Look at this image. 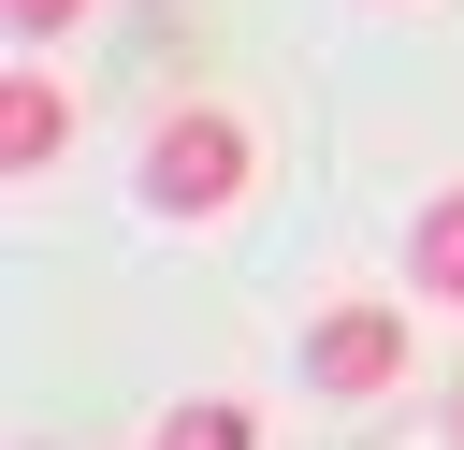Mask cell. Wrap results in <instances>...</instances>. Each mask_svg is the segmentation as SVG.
<instances>
[{"instance_id": "1", "label": "cell", "mask_w": 464, "mask_h": 450, "mask_svg": "<svg viewBox=\"0 0 464 450\" xmlns=\"http://www.w3.org/2000/svg\"><path fill=\"white\" fill-rule=\"evenodd\" d=\"M246 174H261V145H246L232 102H174V116L145 131V203H160V218H232Z\"/></svg>"}, {"instance_id": "2", "label": "cell", "mask_w": 464, "mask_h": 450, "mask_svg": "<svg viewBox=\"0 0 464 450\" xmlns=\"http://www.w3.org/2000/svg\"><path fill=\"white\" fill-rule=\"evenodd\" d=\"M304 377L319 392H392L406 377V305H319L304 319Z\"/></svg>"}, {"instance_id": "3", "label": "cell", "mask_w": 464, "mask_h": 450, "mask_svg": "<svg viewBox=\"0 0 464 450\" xmlns=\"http://www.w3.org/2000/svg\"><path fill=\"white\" fill-rule=\"evenodd\" d=\"M58 145H72V102H58V73H14V87H0V160H14V174H44Z\"/></svg>"}, {"instance_id": "4", "label": "cell", "mask_w": 464, "mask_h": 450, "mask_svg": "<svg viewBox=\"0 0 464 450\" xmlns=\"http://www.w3.org/2000/svg\"><path fill=\"white\" fill-rule=\"evenodd\" d=\"M406 276H420L435 305H464V189H435V203H420V232H406Z\"/></svg>"}, {"instance_id": "5", "label": "cell", "mask_w": 464, "mask_h": 450, "mask_svg": "<svg viewBox=\"0 0 464 450\" xmlns=\"http://www.w3.org/2000/svg\"><path fill=\"white\" fill-rule=\"evenodd\" d=\"M160 450H261V421H246L232 392H188V406L160 421Z\"/></svg>"}, {"instance_id": "6", "label": "cell", "mask_w": 464, "mask_h": 450, "mask_svg": "<svg viewBox=\"0 0 464 450\" xmlns=\"http://www.w3.org/2000/svg\"><path fill=\"white\" fill-rule=\"evenodd\" d=\"M72 15H102V0H14V44H58Z\"/></svg>"}, {"instance_id": "7", "label": "cell", "mask_w": 464, "mask_h": 450, "mask_svg": "<svg viewBox=\"0 0 464 450\" xmlns=\"http://www.w3.org/2000/svg\"><path fill=\"white\" fill-rule=\"evenodd\" d=\"M450 450H464V406H450Z\"/></svg>"}]
</instances>
